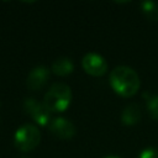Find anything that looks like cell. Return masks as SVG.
<instances>
[{
	"label": "cell",
	"mask_w": 158,
	"mask_h": 158,
	"mask_svg": "<svg viewBox=\"0 0 158 158\" xmlns=\"http://www.w3.org/2000/svg\"><path fill=\"white\" fill-rule=\"evenodd\" d=\"M147 111L152 118L158 121V95H153L147 100Z\"/></svg>",
	"instance_id": "cell-11"
},
{
	"label": "cell",
	"mask_w": 158,
	"mask_h": 158,
	"mask_svg": "<svg viewBox=\"0 0 158 158\" xmlns=\"http://www.w3.org/2000/svg\"><path fill=\"white\" fill-rule=\"evenodd\" d=\"M141 107L136 102H131L127 106H125V109L121 112V122L126 126H132L136 125L139 120H141Z\"/></svg>",
	"instance_id": "cell-8"
},
{
	"label": "cell",
	"mask_w": 158,
	"mask_h": 158,
	"mask_svg": "<svg viewBox=\"0 0 158 158\" xmlns=\"http://www.w3.org/2000/svg\"><path fill=\"white\" fill-rule=\"evenodd\" d=\"M138 158H158V151L154 147H147L139 152Z\"/></svg>",
	"instance_id": "cell-12"
},
{
	"label": "cell",
	"mask_w": 158,
	"mask_h": 158,
	"mask_svg": "<svg viewBox=\"0 0 158 158\" xmlns=\"http://www.w3.org/2000/svg\"><path fill=\"white\" fill-rule=\"evenodd\" d=\"M49 75H51V72L48 67L37 65L32 68V70L28 73L27 79H26V86L31 91H38L47 84Z\"/></svg>",
	"instance_id": "cell-7"
},
{
	"label": "cell",
	"mask_w": 158,
	"mask_h": 158,
	"mask_svg": "<svg viewBox=\"0 0 158 158\" xmlns=\"http://www.w3.org/2000/svg\"><path fill=\"white\" fill-rule=\"evenodd\" d=\"M109 81L112 90L123 98L133 96L141 86V80L137 72L127 65L115 67L110 73Z\"/></svg>",
	"instance_id": "cell-1"
},
{
	"label": "cell",
	"mask_w": 158,
	"mask_h": 158,
	"mask_svg": "<svg viewBox=\"0 0 158 158\" xmlns=\"http://www.w3.org/2000/svg\"><path fill=\"white\" fill-rule=\"evenodd\" d=\"M48 130L57 138L65 139V141L72 139L77 133L74 123L70 120H68L65 117H62V116L52 118L49 125H48Z\"/></svg>",
	"instance_id": "cell-5"
},
{
	"label": "cell",
	"mask_w": 158,
	"mask_h": 158,
	"mask_svg": "<svg viewBox=\"0 0 158 158\" xmlns=\"http://www.w3.org/2000/svg\"><path fill=\"white\" fill-rule=\"evenodd\" d=\"M51 69L56 75L65 77L74 70V63L69 57H60L52 63Z\"/></svg>",
	"instance_id": "cell-9"
},
{
	"label": "cell",
	"mask_w": 158,
	"mask_h": 158,
	"mask_svg": "<svg viewBox=\"0 0 158 158\" xmlns=\"http://www.w3.org/2000/svg\"><path fill=\"white\" fill-rule=\"evenodd\" d=\"M41 142V131L36 125L23 123L14 133V144L21 152L35 149Z\"/></svg>",
	"instance_id": "cell-3"
},
{
	"label": "cell",
	"mask_w": 158,
	"mask_h": 158,
	"mask_svg": "<svg viewBox=\"0 0 158 158\" xmlns=\"http://www.w3.org/2000/svg\"><path fill=\"white\" fill-rule=\"evenodd\" d=\"M72 89L65 83H54L47 90L43 98V104L47 110L52 112L65 111L72 102Z\"/></svg>",
	"instance_id": "cell-2"
},
{
	"label": "cell",
	"mask_w": 158,
	"mask_h": 158,
	"mask_svg": "<svg viewBox=\"0 0 158 158\" xmlns=\"http://www.w3.org/2000/svg\"><path fill=\"white\" fill-rule=\"evenodd\" d=\"M104 158H121L120 156H107V157H104Z\"/></svg>",
	"instance_id": "cell-13"
},
{
	"label": "cell",
	"mask_w": 158,
	"mask_h": 158,
	"mask_svg": "<svg viewBox=\"0 0 158 158\" xmlns=\"http://www.w3.org/2000/svg\"><path fill=\"white\" fill-rule=\"evenodd\" d=\"M81 67L89 75L102 77L107 70V62L98 53H86L81 59Z\"/></svg>",
	"instance_id": "cell-6"
},
{
	"label": "cell",
	"mask_w": 158,
	"mask_h": 158,
	"mask_svg": "<svg viewBox=\"0 0 158 158\" xmlns=\"http://www.w3.org/2000/svg\"><path fill=\"white\" fill-rule=\"evenodd\" d=\"M20 158H30V157H20Z\"/></svg>",
	"instance_id": "cell-14"
},
{
	"label": "cell",
	"mask_w": 158,
	"mask_h": 158,
	"mask_svg": "<svg viewBox=\"0 0 158 158\" xmlns=\"http://www.w3.org/2000/svg\"><path fill=\"white\" fill-rule=\"evenodd\" d=\"M139 7L147 19H149L152 21H158V2L143 1L139 4Z\"/></svg>",
	"instance_id": "cell-10"
},
{
	"label": "cell",
	"mask_w": 158,
	"mask_h": 158,
	"mask_svg": "<svg viewBox=\"0 0 158 158\" xmlns=\"http://www.w3.org/2000/svg\"><path fill=\"white\" fill-rule=\"evenodd\" d=\"M23 111L37 123L38 126H48L51 122V112L44 106L43 101H38L35 98H26L23 100Z\"/></svg>",
	"instance_id": "cell-4"
}]
</instances>
